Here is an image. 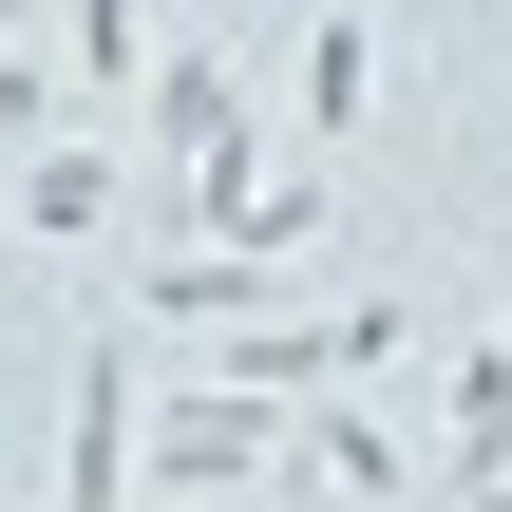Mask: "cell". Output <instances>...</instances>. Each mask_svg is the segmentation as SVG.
<instances>
[{"mask_svg": "<svg viewBox=\"0 0 512 512\" xmlns=\"http://www.w3.org/2000/svg\"><path fill=\"white\" fill-rule=\"evenodd\" d=\"M152 475V399H133V342H95L76 361V437H57V512H114Z\"/></svg>", "mask_w": 512, "mask_h": 512, "instance_id": "7a4b0ae2", "label": "cell"}, {"mask_svg": "<svg viewBox=\"0 0 512 512\" xmlns=\"http://www.w3.org/2000/svg\"><path fill=\"white\" fill-rule=\"evenodd\" d=\"M95 209H114V152H38L19 171V228H95Z\"/></svg>", "mask_w": 512, "mask_h": 512, "instance_id": "8992f818", "label": "cell"}, {"mask_svg": "<svg viewBox=\"0 0 512 512\" xmlns=\"http://www.w3.org/2000/svg\"><path fill=\"white\" fill-rule=\"evenodd\" d=\"M285 456H304L323 494H399V437H380L361 399H323V380H304V418H285Z\"/></svg>", "mask_w": 512, "mask_h": 512, "instance_id": "3957f363", "label": "cell"}, {"mask_svg": "<svg viewBox=\"0 0 512 512\" xmlns=\"http://www.w3.org/2000/svg\"><path fill=\"white\" fill-rule=\"evenodd\" d=\"M304 114H323V133H361V114H380V38H361V0L304 38Z\"/></svg>", "mask_w": 512, "mask_h": 512, "instance_id": "277c9868", "label": "cell"}, {"mask_svg": "<svg viewBox=\"0 0 512 512\" xmlns=\"http://www.w3.org/2000/svg\"><path fill=\"white\" fill-rule=\"evenodd\" d=\"M456 475H512V342L456 361Z\"/></svg>", "mask_w": 512, "mask_h": 512, "instance_id": "5b68a950", "label": "cell"}, {"mask_svg": "<svg viewBox=\"0 0 512 512\" xmlns=\"http://www.w3.org/2000/svg\"><path fill=\"white\" fill-rule=\"evenodd\" d=\"M285 418H304V399H285V380H247V361L171 380V399H152V494H228V475H247Z\"/></svg>", "mask_w": 512, "mask_h": 512, "instance_id": "6da1fadb", "label": "cell"}]
</instances>
